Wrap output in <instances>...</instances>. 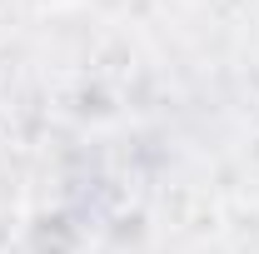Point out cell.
Here are the masks:
<instances>
[{"mask_svg":"<svg viewBox=\"0 0 259 254\" xmlns=\"http://www.w3.org/2000/svg\"><path fill=\"white\" fill-rule=\"evenodd\" d=\"M25 10H35V15H65V10H80L85 0H20Z\"/></svg>","mask_w":259,"mask_h":254,"instance_id":"2","label":"cell"},{"mask_svg":"<svg viewBox=\"0 0 259 254\" xmlns=\"http://www.w3.org/2000/svg\"><path fill=\"white\" fill-rule=\"evenodd\" d=\"M55 244L80 249V229L70 224V215H35L25 239H20V254H60Z\"/></svg>","mask_w":259,"mask_h":254,"instance_id":"1","label":"cell"}]
</instances>
